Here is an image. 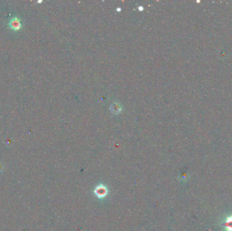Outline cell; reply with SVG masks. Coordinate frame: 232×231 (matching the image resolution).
Listing matches in <instances>:
<instances>
[{
    "mask_svg": "<svg viewBox=\"0 0 232 231\" xmlns=\"http://www.w3.org/2000/svg\"><path fill=\"white\" fill-rule=\"evenodd\" d=\"M223 226L225 231H232V215L227 217L223 223Z\"/></svg>",
    "mask_w": 232,
    "mask_h": 231,
    "instance_id": "cell-1",
    "label": "cell"
},
{
    "mask_svg": "<svg viewBox=\"0 0 232 231\" xmlns=\"http://www.w3.org/2000/svg\"><path fill=\"white\" fill-rule=\"evenodd\" d=\"M10 27L12 28V29L14 30H18L21 28V22L17 18H14L11 20L10 23Z\"/></svg>",
    "mask_w": 232,
    "mask_h": 231,
    "instance_id": "cell-2",
    "label": "cell"
},
{
    "mask_svg": "<svg viewBox=\"0 0 232 231\" xmlns=\"http://www.w3.org/2000/svg\"><path fill=\"white\" fill-rule=\"evenodd\" d=\"M2 168H3V167H2V166L1 165V163H0V171H1L2 170Z\"/></svg>",
    "mask_w": 232,
    "mask_h": 231,
    "instance_id": "cell-3",
    "label": "cell"
}]
</instances>
